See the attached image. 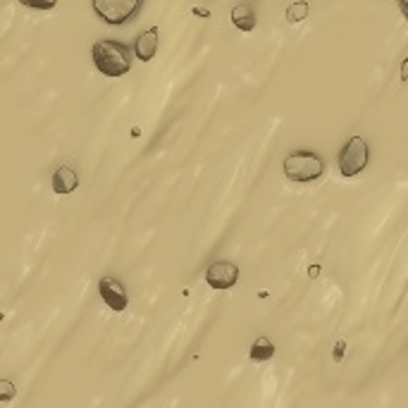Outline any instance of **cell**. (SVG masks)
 Instances as JSON below:
<instances>
[{"instance_id": "cell-15", "label": "cell", "mask_w": 408, "mask_h": 408, "mask_svg": "<svg viewBox=\"0 0 408 408\" xmlns=\"http://www.w3.org/2000/svg\"><path fill=\"white\" fill-rule=\"evenodd\" d=\"M191 13L198 15V17H210V10H205V8H193Z\"/></svg>"}, {"instance_id": "cell-12", "label": "cell", "mask_w": 408, "mask_h": 408, "mask_svg": "<svg viewBox=\"0 0 408 408\" xmlns=\"http://www.w3.org/2000/svg\"><path fill=\"white\" fill-rule=\"evenodd\" d=\"M17 396V387L10 380H0V401L3 404H10Z\"/></svg>"}, {"instance_id": "cell-11", "label": "cell", "mask_w": 408, "mask_h": 408, "mask_svg": "<svg viewBox=\"0 0 408 408\" xmlns=\"http://www.w3.org/2000/svg\"><path fill=\"white\" fill-rule=\"evenodd\" d=\"M306 15H308V3H294L287 8V22H292V25H297V22H304Z\"/></svg>"}, {"instance_id": "cell-10", "label": "cell", "mask_w": 408, "mask_h": 408, "mask_svg": "<svg viewBox=\"0 0 408 408\" xmlns=\"http://www.w3.org/2000/svg\"><path fill=\"white\" fill-rule=\"evenodd\" d=\"M248 356H251V360H256V363H265V360H270L275 356V344H272L268 336H258V339L253 341Z\"/></svg>"}, {"instance_id": "cell-3", "label": "cell", "mask_w": 408, "mask_h": 408, "mask_svg": "<svg viewBox=\"0 0 408 408\" xmlns=\"http://www.w3.org/2000/svg\"><path fill=\"white\" fill-rule=\"evenodd\" d=\"M370 161V146L363 136H351L344 144V149L339 151L336 165H339V172L344 177H356L363 172L365 165Z\"/></svg>"}, {"instance_id": "cell-6", "label": "cell", "mask_w": 408, "mask_h": 408, "mask_svg": "<svg viewBox=\"0 0 408 408\" xmlns=\"http://www.w3.org/2000/svg\"><path fill=\"white\" fill-rule=\"evenodd\" d=\"M98 292H100V299L105 301V304L110 306V311L115 313H122L124 308L129 306V299H127V289L120 280H115V277H103V280L98 282Z\"/></svg>"}, {"instance_id": "cell-13", "label": "cell", "mask_w": 408, "mask_h": 408, "mask_svg": "<svg viewBox=\"0 0 408 408\" xmlns=\"http://www.w3.org/2000/svg\"><path fill=\"white\" fill-rule=\"evenodd\" d=\"M25 8H34V10H53L55 8V0H22Z\"/></svg>"}, {"instance_id": "cell-5", "label": "cell", "mask_w": 408, "mask_h": 408, "mask_svg": "<svg viewBox=\"0 0 408 408\" xmlns=\"http://www.w3.org/2000/svg\"><path fill=\"white\" fill-rule=\"evenodd\" d=\"M239 280V268L232 260H212L205 270V282L212 289H232Z\"/></svg>"}, {"instance_id": "cell-9", "label": "cell", "mask_w": 408, "mask_h": 408, "mask_svg": "<svg viewBox=\"0 0 408 408\" xmlns=\"http://www.w3.org/2000/svg\"><path fill=\"white\" fill-rule=\"evenodd\" d=\"M232 22H234V27L236 29H241V32H253L258 25V20H256V10H253V5L251 3H241V5H236V8L232 10Z\"/></svg>"}, {"instance_id": "cell-2", "label": "cell", "mask_w": 408, "mask_h": 408, "mask_svg": "<svg viewBox=\"0 0 408 408\" xmlns=\"http://www.w3.org/2000/svg\"><path fill=\"white\" fill-rule=\"evenodd\" d=\"M325 172V163L313 151H297L285 158V175L292 182H313Z\"/></svg>"}, {"instance_id": "cell-1", "label": "cell", "mask_w": 408, "mask_h": 408, "mask_svg": "<svg viewBox=\"0 0 408 408\" xmlns=\"http://www.w3.org/2000/svg\"><path fill=\"white\" fill-rule=\"evenodd\" d=\"M91 57L96 69L103 76H124L132 69V48L117 41H98L91 48Z\"/></svg>"}, {"instance_id": "cell-8", "label": "cell", "mask_w": 408, "mask_h": 408, "mask_svg": "<svg viewBox=\"0 0 408 408\" xmlns=\"http://www.w3.org/2000/svg\"><path fill=\"white\" fill-rule=\"evenodd\" d=\"M76 184H79V177H76V172L69 165H60V168L53 172V191L60 193V196L72 193Z\"/></svg>"}, {"instance_id": "cell-4", "label": "cell", "mask_w": 408, "mask_h": 408, "mask_svg": "<svg viewBox=\"0 0 408 408\" xmlns=\"http://www.w3.org/2000/svg\"><path fill=\"white\" fill-rule=\"evenodd\" d=\"M141 8H144L141 0H93L96 15L110 27L127 25Z\"/></svg>"}, {"instance_id": "cell-7", "label": "cell", "mask_w": 408, "mask_h": 408, "mask_svg": "<svg viewBox=\"0 0 408 408\" xmlns=\"http://www.w3.org/2000/svg\"><path fill=\"white\" fill-rule=\"evenodd\" d=\"M158 41H161V29L158 27H151L146 29L144 34H139L134 43V53L141 62H151L156 57V50H158Z\"/></svg>"}, {"instance_id": "cell-14", "label": "cell", "mask_w": 408, "mask_h": 408, "mask_svg": "<svg viewBox=\"0 0 408 408\" xmlns=\"http://www.w3.org/2000/svg\"><path fill=\"white\" fill-rule=\"evenodd\" d=\"M344 348H346L344 341H339V344H336V348H334V358L336 360H341V356H344Z\"/></svg>"}, {"instance_id": "cell-16", "label": "cell", "mask_w": 408, "mask_h": 408, "mask_svg": "<svg viewBox=\"0 0 408 408\" xmlns=\"http://www.w3.org/2000/svg\"><path fill=\"white\" fill-rule=\"evenodd\" d=\"M318 275H320V265H311L308 277H318Z\"/></svg>"}]
</instances>
